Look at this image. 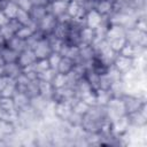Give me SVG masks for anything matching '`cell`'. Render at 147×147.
I'll return each instance as SVG.
<instances>
[{"label": "cell", "mask_w": 147, "mask_h": 147, "mask_svg": "<svg viewBox=\"0 0 147 147\" xmlns=\"http://www.w3.org/2000/svg\"><path fill=\"white\" fill-rule=\"evenodd\" d=\"M106 114H107V119L110 123L116 121L117 118L126 115L122 98L111 96L109 99L108 103L106 105Z\"/></svg>", "instance_id": "cell-1"}, {"label": "cell", "mask_w": 147, "mask_h": 147, "mask_svg": "<svg viewBox=\"0 0 147 147\" xmlns=\"http://www.w3.org/2000/svg\"><path fill=\"white\" fill-rule=\"evenodd\" d=\"M122 100H123V103H124L126 115L139 110L145 103H147L146 102V96L136 95V94H127V93L122 96Z\"/></svg>", "instance_id": "cell-2"}, {"label": "cell", "mask_w": 147, "mask_h": 147, "mask_svg": "<svg viewBox=\"0 0 147 147\" xmlns=\"http://www.w3.org/2000/svg\"><path fill=\"white\" fill-rule=\"evenodd\" d=\"M125 40L131 45L147 47V32H142L137 28L127 29L125 32Z\"/></svg>", "instance_id": "cell-3"}, {"label": "cell", "mask_w": 147, "mask_h": 147, "mask_svg": "<svg viewBox=\"0 0 147 147\" xmlns=\"http://www.w3.org/2000/svg\"><path fill=\"white\" fill-rule=\"evenodd\" d=\"M127 118L131 126L141 127L147 125V103H145L139 110L127 114Z\"/></svg>", "instance_id": "cell-4"}, {"label": "cell", "mask_w": 147, "mask_h": 147, "mask_svg": "<svg viewBox=\"0 0 147 147\" xmlns=\"http://www.w3.org/2000/svg\"><path fill=\"white\" fill-rule=\"evenodd\" d=\"M57 23V17L53 14H46L39 22H38V31H40L44 36L51 34Z\"/></svg>", "instance_id": "cell-5"}, {"label": "cell", "mask_w": 147, "mask_h": 147, "mask_svg": "<svg viewBox=\"0 0 147 147\" xmlns=\"http://www.w3.org/2000/svg\"><path fill=\"white\" fill-rule=\"evenodd\" d=\"M32 51H33L37 60L38 59H47L51 55V53L53 52L52 48H51V45H49V42H48V40L46 38V36L40 38L36 42V45L33 46Z\"/></svg>", "instance_id": "cell-6"}, {"label": "cell", "mask_w": 147, "mask_h": 147, "mask_svg": "<svg viewBox=\"0 0 147 147\" xmlns=\"http://www.w3.org/2000/svg\"><path fill=\"white\" fill-rule=\"evenodd\" d=\"M113 65L122 75H124L125 72L130 71L133 68V59L127 57V56H124V55H121V54H117L116 57H115V60H114Z\"/></svg>", "instance_id": "cell-7"}, {"label": "cell", "mask_w": 147, "mask_h": 147, "mask_svg": "<svg viewBox=\"0 0 147 147\" xmlns=\"http://www.w3.org/2000/svg\"><path fill=\"white\" fill-rule=\"evenodd\" d=\"M52 102H53V101H51V100L44 98V96L40 95V94H38V95H36V96H33V98L30 99V106H31L32 109H33L34 111H37L40 116H42V114L45 113V110L48 108V106H49Z\"/></svg>", "instance_id": "cell-8"}, {"label": "cell", "mask_w": 147, "mask_h": 147, "mask_svg": "<svg viewBox=\"0 0 147 147\" xmlns=\"http://www.w3.org/2000/svg\"><path fill=\"white\" fill-rule=\"evenodd\" d=\"M110 127H111V132L115 136H122L124 134L129 127H130V122L127 118V115H124L119 118H117L116 121L110 123Z\"/></svg>", "instance_id": "cell-9"}, {"label": "cell", "mask_w": 147, "mask_h": 147, "mask_svg": "<svg viewBox=\"0 0 147 147\" xmlns=\"http://www.w3.org/2000/svg\"><path fill=\"white\" fill-rule=\"evenodd\" d=\"M68 3H69V0H53L47 6V10H48V13L59 17L67 13Z\"/></svg>", "instance_id": "cell-10"}, {"label": "cell", "mask_w": 147, "mask_h": 147, "mask_svg": "<svg viewBox=\"0 0 147 147\" xmlns=\"http://www.w3.org/2000/svg\"><path fill=\"white\" fill-rule=\"evenodd\" d=\"M72 108L71 105L67 101H59V102H54V114L57 118L62 119V121H67L68 116L70 115Z\"/></svg>", "instance_id": "cell-11"}, {"label": "cell", "mask_w": 147, "mask_h": 147, "mask_svg": "<svg viewBox=\"0 0 147 147\" xmlns=\"http://www.w3.org/2000/svg\"><path fill=\"white\" fill-rule=\"evenodd\" d=\"M37 61V57L33 53V51L31 48H26L23 52H21L18 54V59H17V63L22 67V69L32 65L34 62Z\"/></svg>", "instance_id": "cell-12"}, {"label": "cell", "mask_w": 147, "mask_h": 147, "mask_svg": "<svg viewBox=\"0 0 147 147\" xmlns=\"http://www.w3.org/2000/svg\"><path fill=\"white\" fill-rule=\"evenodd\" d=\"M84 22H85L86 26H88L91 29H95L103 22V16L100 15L95 9H92L86 13V15L84 17Z\"/></svg>", "instance_id": "cell-13"}, {"label": "cell", "mask_w": 147, "mask_h": 147, "mask_svg": "<svg viewBox=\"0 0 147 147\" xmlns=\"http://www.w3.org/2000/svg\"><path fill=\"white\" fill-rule=\"evenodd\" d=\"M78 49H79V62L78 63H88L94 60L95 52H94L92 45L80 44L78 46Z\"/></svg>", "instance_id": "cell-14"}, {"label": "cell", "mask_w": 147, "mask_h": 147, "mask_svg": "<svg viewBox=\"0 0 147 147\" xmlns=\"http://www.w3.org/2000/svg\"><path fill=\"white\" fill-rule=\"evenodd\" d=\"M125 32H126V29L124 26L118 25V24H109L106 39L109 41V40H114L118 38H125Z\"/></svg>", "instance_id": "cell-15"}, {"label": "cell", "mask_w": 147, "mask_h": 147, "mask_svg": "<svg viewBox=\"0 0 147 147\" xmlns=\"http://www.w3.org/2000/svg\"><path fill=\"white\" fill-rule=\"evenodd\" d=\"M74 90H75V94L77 98L82 99L84 98L85 95H87L88 93L93 92L94 90L91 87V85L88 84V82L85 79V78H80L78 79V82L76 83V85L74 86Z\"/></svg>", "instance_id": "cell-16"}, {"label": "cell", "mask_w": 147, "mask_h": 147, "mask_svg": "<svg viewBox=\"0 0 147 147\" xmlns=\"http://www.w3.org/2000/svg\"><path fill=\"white\" fill-rule=\"evenodd\" d=\"M23 71L22 67L17 63V61L15 62H9V63H5L3 64V74L6 76H8L11 79H15L18 75H21Z\"/></svg>", "instance_id": "cell-17"}, {"label": "cell", "mask_w": 147, "mask_h": 147, "mask_svg": "<svg viewBox=\"0 0 147 147\" xmlns=\"http://www.w3.org/2000/svg\"><path fill=\"white\" fill-rule=\"evenodd\" d=\"M79 39H80V44L83 45H92V42L95 39L94 29H91L86 25L83 26L79 30Z\"/></svg>", "instance_id": "cell-18"}, {"label": "cell", "mask_w": 147, "mask_h": 147, "mask_svg": "<svg viewBox=\"0 0 147 147\" xmlns=\"http://www.w3.org/2000/svg\"><path fill=\"white\" fill-rule=\"evenodd\" d=\"M16 131V124L11 121L1 118L0 119V138H6L11 136Z\"/></svg>", "instance_id": "cell-19"}, {"label": "cell", "mask_w": 147, "mask_h": 147, "mask_svg": "<svg viewBox=\"0 0 147 147\" xmlns=\"http://www.w3.org/2000/svg\"><path fill=\"white\" fill-rule=\"evenodd\" d=\"M94 9L103 17L108 16L113 13V0H98Z\"/></svg>", "instance_id": "cell-20"}, {"label": "cell", "mask_w": 147, "mask_h": 147, "mask_svg": "<svg viewBox=\"0 0 147 147\" xmlns=\"http://www.w3.org/2000/svg\"><path fill=\"white\" fill-rule=\"evenodd\" d=\"M0 57L5 63H9V62H15L18 59V53L15 52L14 49H11L10 47H8L7 45H5L1 49H0Z\"/></svg>", "instance_id": "cell-21"}, {"label": "cell", "mask_w": 147, "mask_h": 147, "mask_svg": "<svg viewBox=\"0 0 147 147\" xmlns=\"http://www.w3.org/2000/svg\"><path fill=\"white\" fill-rule=\"evenodd\" d=\"M13 100H14L16 110L22 109V108H24V107H26V106L30 105V98L28 96V94L25 92H22V91H17L14 94Z\"/></svg>", "instance_id": "cell-22"}, {"label": "cell", "mask_w": 147, "mask_h": 147, "mask_svg": "<svg viewBox=\"0 0 147 147\" xmlns=\"http://www.w3.org/2000/svg\"><path fill=\"white\" fill-rule=\"evenodd\" d=\"M54 91L55 88L53 87V85L49 82H42L39 80V94L42 95L44 98L53 101V96H54Z\"/></svg>", "instance_id": "cell-23"}, {"label": "cell", "mask_w": 147, "mask_h": 147, "mask_svg": "<svg viewBox=\"0 0 147 147\" xmlns=\"http://www.w3.org/2000/svg\"><path fill=\"white\" fill-rule=\"evenodd\" d=\"M6 45H7L8 47H10L11 49H14L15 52H17L18 54H20L21 52H23L24 49L28 48V47H26V41L23 40V39H21V38H18V37H16V36H14V37L10 38L8 41H6Z\"/></svg>", "instance_id": "cell-24"}, {"label": "cell", "mask_w": 147, "mask_h": 147, "mask_svg": "<svg viewBox=\"0 0 147 147\" xmlns=\"http://www.w3.org/2000/svg\"><path fill=\"white\" fill-rule=\"evenodd\" d=\"M29 14H30V17L32 21L39 22L46 14H48L47 6H32Z\"/></svg>", "instance_id": "cell-25"}, {"label": "cell", "mask_w": 147, "mask_h": 147, "mask_svg": "<svg viewBox=\"0 0 147 147\" xmlns=\"http://www.w3.org/2000/svg\"><path fill=\"white\" fill-rule=\"evenodd\" d=\"M109 92L111 94V96H117V98H122L125 94V84L123 79L116 80L111 83V86L109 88Z\"/></svg>", "instance_id": "cell-26"}, {"label": "cell", "mask_w": 147, "mask_h": 147, "mask_svg": "<svg viewBox=\"0 0 147 147\" xmlns=\"http://www.w3.org/2000/svg\"><path fill=\"white\" fill-rule=\"evenodd\" d=\"M69 24H64V23H61V22H57L52 34H54L56 38L61 39V40H65L68 33H69Z\"/></svg>", "instance_id": "cell-27"}, {"label": "cell", "mask_w": 147, "mask_h": 147, "mask_svg": "<svg viewBox=\"0 0 147 147\" xmlns=\"http://www.w3.org/2000/svg\"><path fill=\"white\" fill-rule=\"evenodd\" d=\"M74 65H75V62L71 59L65 57V56H62L61 57V61H60V63H59V65L56 68V71L57 72H61V74H68V72H70L72 70Z\"/></svg>", "instance_id": "cell-28"}, {"label": "cell", "mask_w": 147, "mask_h": 147, "mask_svg": "<svg viewBox=\"0 0 147 147\" xmlns=\"http://www.w3.org/2000/svg\"><path fill=\"white\" fill-rule=\"evenodd\" d=\"M2 11L7 15V17L10 20V18H15L17 11H18V6L15 1H11V0H6L5 5H3V8H2Z\"/></svg>", "instance_id": "cell-29"}, {"label": "cell", "mask_w": 147, "mask_h": 147, "mask_svg": "<svg viewBox=\"0 0 147 147\" xmlns=\"http://www.w3.org/2000/svg\"><path fill=\"white\" fill-rule=\"evenodd\" d=\"M99 77H100V74H98L96 71H94L93 69H88L85 74V79L88 82V84L91 85V87L96 91L99 88Z\"/></svg>", "instance_id": "cell-30"}, {"label": "cell", "mask_w": 147, "mask_h": 147, "mask_svg": "<svg viewBox=\"0 0 147 147\" xmlns=\"http://www.w3.org/2000/svg\"><path fill=\"white\" fill-rule=\"evenodd\" d=\"M51 84L53 85V87L56 90V88H61V87H64L67 85V76L65 74H61V72H55L52 80H51Z\"/></svg>", "instance_id": "cell-31"}, {"label": "cell", "mask_w": 147, "mask_h": 147, "mask_svg": "<svg viewBox=\"0 0 147 147\" xmlns=\"http://www.w3.org/2000/svg\"><path fill=\"white\" fill-rule=\"evenodd\" d=\"M17 92V87H16V83L14 79H10L9 83L5 86V88L0 92V96H5V98H13L14 94Z\"/></svg>", "instance_id": "cell-32"}, {"label": "cell", "mask_w": 147, "mask_h": 147, "mask_svg": "<svg viewBox=\"0 0 147 147\" xmlns=\"http://www.w3.org/2000/svg\"><path fill=\"white\" fill-rule=\"evenodd\" d=\"M71 108H72V110H74V111H76V113H78V114H80V115H83V116H84V115L88 111L90 106H88L86 102H84L82 99H77V100L72 103Z\"/></svg>", "instance_id": "cell-33"}, {"label": "cell", "mask_w": 147, "mask_h": 147, "mask_svg": "<svg viewBox=\"0 0 147 147\" xmlns=\"http://www.w3.org/2000/svg\"><path fill=\"white\" fill-rule=\"evenodd\" d=\"M95 95H96V105H100V106H106L109 99L111 98V94L109 91H102V90H96Z\"/></svg>", "instance_id": "cell-34"}, {"label": "cell", "mask_w": 147, "mask_h": 147, "mask_svg": "<svg viewBox=\"0 0 147 147\" xmlns=\"http://www.w3.org/2000/svg\"><path fill=\"white\" fill-rule=\"evenodd\" d=\"M24 92L28 94V96L31 99L36 95L39 94V80H31L29 83V85L26 86V88L24 90Z\"/></svg>", "instance_id": "cell-35"}, {"label": "cell", "mask_w": 147, "mask_h": 147, "mask_svg": "<svg viewBox=\"0 0 147 147\" xmlns=\"http://www.w3.org/2000/svg\"><path fill=\"white\" fill-rule=\"evenodd\" d=\"M15 83H16V87H17V91H22V92H24V90L26 88V86L29 85V83L31 82L24 74H23V71H22V74L21 75H18L15 79Z\"/></svg>", "instance_id": "cell-36"}, {"label": "cell", "mask_w": 147, "mask_h": 147, "mask_svg": "<svg viewBox=\"0 0 147 147\" xmlns=\"http://www.w3.org/2000/svg\"><path fill=\"white\" fill-rule=\"evenodd\" d=\"M83 117H84L83 115H80V114H78V113H76V111H74V110H71L70 115H69L68 118H67V122H68L71 126H82Z\"/></svg>", "instance_id": "cell-37"}, {"label": "cell", "mask_w": 147, "mask_h": 147, "mask_svg": "<svg viewBox=\"0 0 147 147\" xmlns=\"http://www.w3.org/2000/svg\"><path fill=\"white\" fill-rule=\"evenodd\" d=\"M32 69L37 72V74H40L47 69H49V64H48V61L47 59H38L33 64H32Z\"/></svg>", "instance_id": "cell-38"}, {"label": "cell", "mask_w": 147, "mask_h": 147, "mask_svg": "<svg viewBox=\"0 0 147 147\" xmlns=\"http://www.w3.org/2000/svg\"><path fill=\"white\" fill-rule=\"evenodd\" d=\"M111 80L110 78L107 76L106 72L103 74H100V77H99V88L98 90H102V91H109L110 86H111Z\"/></svg>", "instance_id": "cell-39"}, {"label": "cell", "mask_w": 147, "mask_h": 147, "mask_svg": "<svg viewBox=\"0 0 147 147\" xmlns=\"http://www.w3.org/2000/svg\"><path fill=\"white\" fill-rule=\"evenodd\" d=\"M61 57H62V56H61L60 53H57V52H52L51 55L47 57L49 68L56 71V68H57V65H59V63H60V61H61Z\"/></svg>", "instance_id": "cell-40"}, {"label": "cell", "mask_w": 147, "mask_h": 147, "mask_svg": "<svg viewBox=\"0 0 147 147\" xmlns=\"http://www.w3.org/2000/svg\"><path fill=\"white\" fill-rule=\"evenodd\" d=\"M33 33H34V32H33L29 26H26V25H22V26L16 31L15 36L18 37V38H21V39H23V40H26V39H29Z\"/></svg>", "instance_id": "cell-41"}, {"label": "cell", "mask_w": 147, "mask_h": 147, "mask_svg": "<svg viewBox=\"0 0 147 147\" xmlns=\"http://www.w3.org/2000/svg\"><path fill=\"white\" fill-rule=\"evenodd\" d=\"M15 18H16L22 25H26V24H29L30 21H31V17H30L29 11L23 10V9H20V8H18V11H17Z\"/></svg>", "instance_id": "cell-42"}, {"label": "cell", "mask_w": 147, "mask_h": 147, "mask_svg": "<svg viewBox=\"0 0 147 147\" xmlns=\"http://www.w3.org/2000/svg\"><path fill=\"white\" fill-rule=\"evenodd\" d=\"M107 41H108V40H107ZM108 42H109L110 48H111L114 52H116V53L118 54V53H119V51L123 48V46L126 44V40H125V38H118V39L109 40Z\"/></svg>", "instance_id": "cell-43"}, {"label": "cell", "mask_w": 147, "mask_h": 147, "mask_svg": "<svg viewBox=\"0 0 147 147\" xmlns=\"http://www.w3.org/2000/svg\"><path fill=\"white\" fill-rule=\"evenodd\" d=\"M106 74H107V76L110 78V80L111 82H116V80H119V79H122V74L111 64V65H109L108 68H107V70H106Z\"/></svg>", "instance_id": "cell-44"}, {"label": "cell", "mask_w": 147, "mask_h": 147, "mask_svg": "<svg viewBox=\"0 0 147 147\" xmlns=\"http://www.w3.org/2000/svg\"><path fill=\"white\" fill-rule=\"evenodd\" d=\"M55 72H56L55 70H53V69L49 68V69H47V70H45V71L38 74V80L49 82V83H51V80H52V78H53V76H54Z\"/></svg>", "instance_id": "cell-45"}, {"label": "cell", "mask_w": 147, "mask_h": 147, "mask_svg": "<svg viewBox=\"0 0 147 147\" xmlns=\"http://www.w3.org/2000/svg\"><path fill=\"white\" fill-rule=\"evenodd\" d=\"M0 33H1V36L3 37V39L6 41H8L10 38H13L15 36V31L8 24L5 25V26H2V28H0Z\"/></svg>", "instance_id": "cell-46"}, {"label": "cell", "mask_w": 147, "mask_h": 147, "mask_svg": "<svg viewBox=\"0 0 147 147\" xmlns=\"http://www.w3.org/2000/svg\"><path fill=\"white\" fill-rule=\"evenodd\" d=\"M134 28L142 32H147V16H139L136 21Z\"/></svg>", "instance_id": "cell-47"}, {"label": "cell", "mask_w": 147, "mask_h": 147, "mask_svg": "<svg viewBox=\"0 0 147 147\" xmlns=\"http://www.w3.org/2000/svg\"><path fill=\"white\" fill-rule=\"evenodd\" d=\"M82 100H83L84 102H86L90 107H91V106L96 105V95H95V91H93V92L88 93L87 95H85L84 98H82Z\"/></svg>", "instance_id": "cell-48"}, {"label": "cell", "mask_w": 147, "mask_h": 147, "mask_svg": "<svg viewBox=\"0 0 147 147\" xmlns=\"http://www.w3.org/2000/svg\"><path fill=\"white\" fill-rule=\"evenodd\" d=\"M16 3H17L20 9H23V10H26V11H30V9L33 6L31 0H17Z\"/></svg>", "instance_id": "cell-49"}, {"label": "cell", "mask_w": 147, "mask_h": 147, "mask_svg": "<svg viewBox=\"0 0 147 147\" xmlns=\"http://www.w3.org/2000/svg\"><path fill=\"white\" fill-rule=\"evenodd\" d=\"M10 79H11V78H9V77L6 76V75H1V76H0V92L5 88V86L9 83Z\"/></svg>", "instance_id": "cell-50"}, {"label": "cell", "mask_w": 147, "mask_h": 147, "mask_svg": "<svg viewBox=\"0 0 147 147\" xmlns=\"http://www.w3.org/2000/svg\"><path fill=\"white\" fill-rule=\"evenodd\" d=\"M8 22H9V18L7 17V15H6L2 10H0V28L7 25Z\"/></svg>", "instance_id": "cell-51"}, {"label": "cell", "mask_w": 147, "mask_h": 147, "mask_svg": "<svg viewBox=\"0 0 147 147\" xmlns=\"http://www.w3.org/2000/svg\"><path fill=\"white\" fill-rule=\"evenodd\" d=\"M33 6H48L49 5V0H31Z\"/></svg>", "instance_id": "cell-52"}, {"label": "cell", "mask_w": 147, "mask_h": 147, "mask_svg": "<svg viewBox=\"0 0 147 147\" xmlns=\"http://www.w3.org/2000/svg\"><path fill=\"white\" fill-rule=\"evenodd\" d=\"M5 45H6V40L3 39V37H2V36H1V33H0V49H1Z\"/></svg>", "instance_id": "cell-53"}, {"label": "cell", "mask_w": 147, "mask_h": 147, "mask_svg": "<svg viewBox=\"0 0 147 147\" xmlns=\"http://www.w3.org/2000/svg\"><path fill=\"white\" fill-rule=\"evenodd\" d=\"M5 2H6V0H0V10H2V8H3V5H5Z\"/></svg>", "instance_id": "cell-54"}, {"label": "cell", "mask_w": 147, "mask_h": 147, "mask_svg": "<svg viewBox=\"0 0 147 147\" xmlns=\"http://www.w3.org/2000/svg\"><path fill=\"white\" fill-rule=\"evenodd\" d=\"M1 75H5L3 74V64H0V76Z\"/></svg>", "instance_id": "cell-55"}, {"label": "cell", "mask_w": 147, "mask_h": 147, "mask_svg": "<svg viewBox=\"0 0 147 147\" xmlns=\"http://www.w3.org/2000/svg\"><path fill=\"white\" fill-rule=\"evenodd\" d=\"M72 1H76V2H78V3H80V5H82V3H83L85 0H72Z\"/></svg>", "instance_id": "cell-56"}, {"label": "cell", "mask_w": 147, "mask_h": 147, "mask_svg": "<svg viewBox=\"0 0 147 147\" xmlns=\"http://www.w3.org/2000/svg\"><path fill=\"white\" fill-rule=\"evenodd\" d=\"M2 116H3V114H2V111H1V109H0V119L2 118Z\"/></svg>", "instance_id": "cell-57"}, {"label": "cell", "mask_w": 147, "mask_h": 147, "mask_svg": "<svg viewBox=\"0 0 147 147\" xmlns=\"http://www.w3.org/2000/svg\"><path fill=\"white\" fill-rule=\"evenodd\" d=\"M0 64H3V62H2V60H1V57H0Z\"/></svg>", "instance_id": "cell-58"}, {"label": "cell", "mask_w": 147, "mask_h": 147, "mask_svg": "<svg viewBox=\"0 0 147 147\" xmlns=\"http://www.w3.org/2000/svg\"><path fill=\"white\" fill-rule=\"evenodd\" d=\"M11 1H15V2H16V1H17V0H11Z\"/></svg>", "instance_id": "cell-59"}, {"label": "cell", "mask_w": 147, "mask_h": 147, "mask_svg": "<svg viewBox=\"0 0 147 147\" xmlns=\"http://www.w3.org/2000/svg\"><path fill=\"white\" fill-rule=\"evenodd\" d=\"M49 1H53V0H49Z\"/></svg>", "instance_id": "cell-60"}]
</instances>
